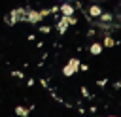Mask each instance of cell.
<instances>
[{
  "label": "cell",
  "instance_id": "obj_1",
  "mask_svg": "<svg viewBox=\"0 0 121 117\" xmlns=\"http://www.w3.org/2000/svg\"><path fill=\"white\" fill-rule=\"evenodd\" d=\"M79 68H81V64H79L78 58H68V62L62 66V75H64V77H72Z\"/></svg>",
  "mask_w": 121,
  "mask_h": 117
},
{
  "label": "cell",
  "instance_id": "obj_2",
  "mask_svg": "<svg viewBox=\"0 0 121 117\" xmlns=\"http://www.w3.org/2000/svg\"><path fill=\"white\" fill-rule=\"evenodd\" d=\"M26 13H28V8L11 9V11H9V21H11V25H15V23H19V21H26Z\"/></svg>",
  "mask_w": 121,
  "mask_h": 117
},
{
  "label": "cell",
  "instance_id": "obj_3",
  "mask_svg": "<svg viewBox=\"0 0 121 117\" xmlns=\"http://www.w3.org/2000/svg\"><path fill=\"white\" fill-rule=\"evenodd\" d=\"M68 26H70V15H60V19H59V23H57L59 34H64Z\"/></svg>",
  "mask_w": 121,
  "mask_h": 117
},
{
  "label": "cell",
  "instance_id": "obj_4",
  "mask_svg": "<svg viewBox=\"0 0 121 117\" xmlns=\"http://www.w3.org/2000/svg\"><path fill=\"white\" fill-rule=\"evenodd\" d=\"M74 11H76V8H74V4L70 0L60 2V15H74Z\"/></svg>",
  "mask_w": 121,
  "mask_h": 117
},
{
  "label": "cell",
  "instance_id": "obj_5",
  "mask_svg": "<svg viewBox=\"0 0 121 117\" xmlns=\"http://www.w3.org/2000/svg\"><path fill=\"white\" fill-rule=\"evenodd\" d=\"M42 19H43V17H42V13H40V11H36V9H28V13H26V21H28V23L38 25Z\"/></svg>",
  "mask_w": 121,
  "mask_h": 117
},
{
  "label": "cell",
  "instance_id": "obj_6",
  "mask_svg": "<svg viewBox=\"0 0 121 117\" xmlns=\"http://www.w3.org/2000/svg\"><path fill=\"white\" fill-rule=\"evenodd\" d=\"M100 15H102V8L93 2V4L89 6V17H100Z\"/></svg>",
  "mask_w": 121,
  "mask_h": 117
},
{
  "label": "cell",
  "instance_id": "obj_7",
  "mask_svg": "<svg viewBox=\"0 0 121 117\" xmlns=\"http://www.w3.org/2000/svg\"><path fill=\"white\" fill-rule=\"evenodd\" d=\"M102 49H104V43H96V42H95V43H91V45H89V53H91V55H95V57H96V55H100V53H102Z\"/></svg>",
  "mask_w": 121,
  "mask_h": 117
},
{
  "label": "cell",
  "instance_id": "obj_8",
  "mask_svg": "<svg viewBox=\"0 0 121 117\" xmlns=\"http://www.w3.org/2000/svg\"><path fill=\"white\" fill-rule=\"evenodd\" d=\"M30 111H32L30 108H23V106H15V115H19V117H26V115H28Z\"/></svg>",
  "mask_w": 121,
  "mask_h": 117
},
{
  "label": "cell",
  "instance_id": "obj_9",
  "mask_svg": "<svg viewBox=\"0 0 121 117\" xmlns=\"http://www.w3.org/2000/svg\"><path fill=\"white\" fill-rule=\"evenodd\" d=\"M98 19H100V21H104V23H112V21H113V15H112L110 11H102V15H100Z\"/></svg>",
  "mask_w": 121,
  "mask_h": 117
},
{
  "label": "cell",
  "instance_id": "obj_10",
  "mask_svg": "<svg viewBox=\"0 0 121 117\" xmlns=\"http://www.w3.org/2000/svg\"><path fill=\"white\" fill-rule=\"evenodd\" d=\"M102 43H104V47H113V45H115V40H113V38H112L110 34H106V36H104V42H102Z\"/></svg>",
  "mask_w": 121,
  "mask_h": 117
},
{
  "label": "cell",
  "instance_id": "obj_11",
  "mask_svg": "<svg viewBox=\"0 0 121 117\" xmlns=\"http://www.w3.org/2000/svg\"><path fill=\"white\" fill-rule=\"evenodd\" d=\"M49 30H51V28H49L47 25H43V26H40V32H42V34H49Z\"/></svg>",
  "mask_w": 121,
  "mask_h": 117
},
{
  "label": "cell",
  "instance_id": "obj_12",
  "mask_svg": "<svg viewBox=\"0 0 121 117\" xmlns=\"http://www.w3.org/2000/svg\"><path fill=\"white\" fill-rule=\"evenodd\" d=\"M11 75H15L17 79H23V77H25V75H23V72H19V70H15V72H13Z\"/></svg>",
  "mask_w": 121,
  "mask_h": 117
},
{
  "label": "cell",
  "instance_id": "obj_13",
  "mask_svg": "<svg viewBox=\"0 0 121 117\" xmlns=\"http://www.w3.org/2000/svg\"><path fill=\"white\" fill-rule=\"evenodd\" d=\"M40 13H42V17L45 19V17H47V15L51 13V9H40Z\"/></svg>",
  "mask_w": 121,
  "mask_h": 117
},
{
  "label": "cell",
  "instance_id": "obj_14",
  "mask_svg": "<svg viewBox=\"0 0 121 117\" xmlns=\"http://www.w3.org/2000/svg\"><path fill=\"white\" fill-rule=\"evenodd\" d=\"M70 25H78V19L74 15H70Z\"/></svg>",
  "mask_w": 121,
  "mask_h": 117
},
{
  "label": "cell",
  "instance_id": "obj_15",
  "mask_svg": "<svg viewBox=\"0 0 121 117\" xmlns=\"http://www.w3.org/2000/svg\"><path fill=\"white\" fill-rule=\"evenodd\" d=\"M81 94H83V96H89V91H87L85 87H81Z\"/></svg>",
  "mask_w": 121,
  "mask_h": 117
},
{
  "label": "cell",
  "instance_id": "obj_16",
  "mask_svg": "<svg viewBox=\"0 0 121 117\" xmlns=\"http://www.w3.org/2000/svg\"><path fill=\"white\" fill-rule=\"evenodd\" d=\"M59 2H66V0H59Z\"/></svg>",
  "mask_w": 121,
  "mask_h": 117
}]
</instances>
